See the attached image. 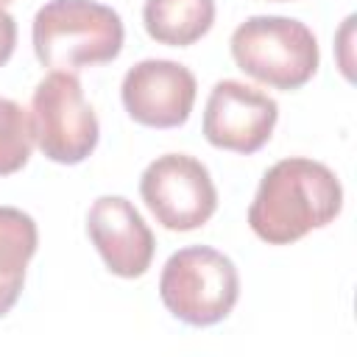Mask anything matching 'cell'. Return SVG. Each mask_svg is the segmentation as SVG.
Returning <instances> with one entry per match:
<instances>
[{
	"label": "cell",
	"instance_id": "obj_1",
	"mask_svg": "<svg viewBox=\"0 0 357 357\" xmlns=\"http://www.w3.org/2000/svg\"><path fill=\"white\" fill-rule=\"evenodd\" d=\"M343 209L337 176L315 159L287 156L265 170L248 206L251 231L271 245H290L332 223Z\"/></svg>",
	"mask_w": 357,
	"mask_h": 357
},
{
	"label": "cell",
	"instance_id": "obj_2",
	"mask_svg": "<svg viewBox=\"0 0 357 357\" xmlns=\"http://www.w3.org/2000/svg\"><path fill=\"white\" fill-rule=\"evenodd\" d=\"M123 20L95 0H50L33 17V53L50 70L78 73L123 50Z\"/></svg>",
	"mask_w": 357,
	"mask_h": 357
},
{
	"label": "cell",
	"instance_id": "obj_3",
	"mask_svg": "<svg viewBox=\"0 0 357 357\" xmlns=\"http://www.w3.org/2000/svg\"><path fill=\"white\" fill-rule=\"evenodd\" d=\"M234 64L273 89L304 86L321 61L315 33L290 17H248L231 33Z\"/></svg>",
	"mask_w": 357,
	"mask_h": 357
},
{
	"label": "cell",
	"instance_id": "obj_4",
	"mask_svg": "<svg viewBox=\"0 0 357 357\" xmlns=\"http://www.w3.org/2000/svg\"><path fill=\"white\" fill-rule=\"evenodd\" d=\"M159 296L173 318L190 326H212L234 310L240 276L226 254L209 245H187L165 262Z\"/></svg>",
	"mask_w": 357,
	"mask_h": 357
},
{
	"label": "cell",
	"instance_id": "obj_5",
	"mask_svg": "<svg viewBox=\"0 0 357 357\" xmlns=\"http://www.w3.org/2000/svg\"><path fill=\"white\" fill-rule=\"evenodd\" d=\"M33 137L42 153L59 165L84 162L100 137L98 117L84 100V89L75 73L53 70L45 75L31 98Z\"/></svg>",
	"mask_w": 357,
	"mask_h": 357
},
{
	"label": "cell",
	"instance_id": "obj_6",
	"mask_svg": "<svg viewBox=\"0 0 357 357\" xmlns=\"http://www.w3.org/2000/svg\"><path fill=\"white\" fill-rule=\"evenodd\" d=\"M139 192L156 223L170 231L201 229L218 209V190L206 165L187 153L153 159L139 178Z\"/></svg>",
	"mask_w": 357,
	"mask_h": 357
},
{
	"label": "cell",
	"instance_id": "obj_7",
	"mask_svg": "<svg viewBox=\"0 0 357 357\" xmlns=\"http://www.w3.org/2000/svg\"><path fill=\"white\" fill-rule=\"evenodd\" d=\"M279 120V106L262 89H254L243 81H218L209 92L204 109V137L209 145L234 151V153H257L273 134Z\"/></svg>",
	"mask_w": 357,
	"mask_h": 357
},
{
	"label": "cell",
	"instance_id": "obj_8",
	"mask_svg": "<svg viewBox=\"0 0 357 357\" xmlns=\"http://www.w3.org/2000/svg\"><path fill=\"white\" fill-rule=\"evenodd\" d=\"M195 75L170 59H145L134 64L120 86L131 120L148 128H176L187 123L195 103Z\"/></svg>",
	"mask_w": 357,
	"mask_h": 357
},
{
	"label": "cell",
	"instance_id": "obj_9",
	"mask_svg": "<svg viewBox=\"0 0 357 357\" xmlns=\"http://www.w3.org/2000/svg\"><path fill=\"white\" fill-rule=\"evenodd\" d=\"M86 234L114 276L137 279L151 268L153 234L123 195H100L86 212Z\"/></svg>",
	"mask_w": 357,
	"mask_h": 357
},
{
	"label": "cell",
	"instance_id": "obj_10",
	"mask_svg": "<svg viewBox=\"0 0 357 357\" xmlns=\"http://www.w3.org/2000/svg\"><path fill=\"white\" fill-rule=\"evenodd\" d=\"M36 223L17 206H0V318L17 304L25 271L36 254Z\"/></svg>",
	"mask_w": 357,
	"mask_h": 357
},
{
	"label": "cell",
	"instance_id": "obj_11",
	"mask_svg": "<svg viewBox=\"0 0 357 357\" xmlns=\"http://www.w3.org/2000/svg\"><path fill=\"white\" fill-rule=\"evenodd\" d=\"M142 22L153 42L187 47L215 22V0H145Z\"/></svg>",
	"mask_w": 357,
	"mask_h": 357
},
{
	"label": "cell",
	"instance_id": "obj_12",
	"mask_svg": "<svg viewBox=\"0 0 357 357\" xmlns=\"http://www.w3.org/2000/svg\"><path fill=\"white\" fill-rule=\"evenodd\" d=\"M33 120L31 114L8 98H0V176L22 170L33 151Z\"/></svg>",
	"mask_w": 357,
	"mask_h": 357
},
{
	"label": "cell",
	"instance_id": "obj_13",
	"mask_svg": "<svg viewBox=\"0 0 357 357\" xmlns=\"http://www.w3.org/2000/svg\"><path fill=\"white\" fill-rule=\"evenodd\" d=\"M14 45H17V22L8 11L0 8V67L11 59Z\"/></svg>",
	"mask_w": 357,
	"mask_h": 357
},
{
	"label": "cell",
	"instance_id": "obj_14",
	"mask_svg": "<svg viewBox=\"0 0 357 357\" xmlns=\"http://www.w3.org/2000/svg\"><path fill=\"white\" fill-rule=\"evenodd\" d=\"M8 3H14V0H0V8H3V6H8Z\"/></svg>",
	"mask_w": 357,
	"mask_h": 357
},
{
	"label": "cell",
	"instance_id": "obj_15",
	"mask_svg": "<svg viewBox=\"0 0 357 357\" xmlns=\"http://www.w3.org/2000/svg\"><path fill=\"white\" fill-rule=\"evenodd\" d=\"M276 3H287V0H276Z\"/></svg>",
	"mask_w": 357,
	"mask_h": 357
}]
</instances>
